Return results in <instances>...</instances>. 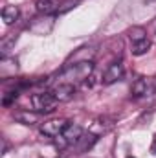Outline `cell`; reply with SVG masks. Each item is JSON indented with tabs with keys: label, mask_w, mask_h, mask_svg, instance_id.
I'll return each instance as SVG.
<instances>
[{
	"label": "cell",
	"mask_w": 156,
	"mask_h": 158,
	"mask_svg": "<svg viewBox=\"0 0 156 158\" xmlns=\"http://www.w3.org/2000/svg\"><path fill=\"white\" fill-rule=\"evenodd\" d=\"M92 72H94V63L92 61H74V63H68L63 68V72L57 77V83H66V85L77 86L79 83H83V81H86L90 77Z\"/></svg>",
	"instance_id": "6da1fadb"
},
{
	"label": "cell",
	"mask_w": 156,
	"mask_h": 158,
	"mask_svg": "<svg viewBox=\"0 0 156 158\" xmlns=\"http://www.w3.org/2000/svg\"><path fill=\"white\" fill-rule=\"evenodd\" d=\"M72 121H68V119L64 118H55V119H48V121H44L42 125H40V132L44 134V136H48V138H51V140H55L68 125H70Z\"/></svg>",
	"instance_id": "5b68a950"
},
{
	"label": "cell",
	"mask_w": 156,
	"mask_h": 158,
	"mask_svg": "<svg viewBox=\"0 0 156 158\" xmlns=\"http://www.w3.org/2000/svg\"><path fill=\"white\" fill-rule=\"evenodd\" d=\"M156 92V83L153 77H140L132 85V96L134 98H149Z\"/></svg>",
	"instance_id": "8992f818"
},
{
	"label": "cell",
	"mask_w": 156,
	"mask_h": 158,
	"mask_svg": "<svg viewBox=\"0 0 156 158\" xmlns=\"http://www.w3.org/2000/svg\"><path fill=\"white\" fill-rule=\"evenodd\" d=\"M151 153L156 155V136H154V140H153V145H151Z\"/></svg>",
	"instance_id": "4fadbf2b"
},
{
	"label": "cell",
	"mask_w": 156,
	"mask_h": 158,
	"mask_svg": "<svg viewBox=\"0 0 156 158\" xmlns=\"http://www.w3.org/2000/svg\"><path fill=\"white\" fill-rule=\"evenodd\" d=\"M18 17H20V9H18L17 6H6V7L2 9V20H4L7 26L13 24V22H17Z\"/></svg>",
	"instance_id": "30bf717a"
},
{
	"label": "cell",
	"mask_w": 156,
	"mask_h": 158,
	"mask_svg": "<svg viewBox=\"0 0 156 158\" xmlns=\"http://www.w3.org/2000/svg\"><path fill=\"white\" fill-rule=\"evenodd\" d=\"M35 6H37L39 13L50 15V13H55L59 9V0H37Z\"/></svg>",
	"instance_id": "8fae6325"
},
{
	"label": "cell",
	"mask_w": 156,
	"mask_h": 158,
	"mask_svg": "<svg viewBox=\"0 0 156 158\" xmlns=\"http://www.w3.org/2000/svg\"><path fill=\"white\" fill-rule=\"evenodd\" d=\"M123 77H125V66H123L121 61H116V63L107 66V70L103 72L101 81H103V85H114L117 81H121Z\"/></svg>",
	"instance_id": "52a82bcc"
},
{
	"label": "cell",
	"mask_w": 156,
	"mask_h": 158,
	"mask_svg": "<svg viewBox=\"0 0 156 158\" xmlns=\"http://www.w3.org/2000/svg\"><path fill=\"white\" fill-rule=\"evenodd\" d=\"M51 92L53 96L59 99V101H70L76 94V86L74 85H66V83H55L51 86Z\"/></svg>",
	"instance_id": "ba28073f"
},
{
	"label": "cell",
	"mask_w": 156,
	"mask_h": 158,
	"mask_svg": "<svg viewBox=\"0 0 156 158\" xmlns=\"http://www.w3.org/2000/svg\"><path fill=\"white\" fill-rule=\"evenodd\" d=\"M30 103H31V109L35 112H51L55 109V105L59 103V99L53 96L51 90H46V92H37L30 98Z\"/></svg>",
	"instance_id": "3957f363"
},
{
	"label": "cell",
	"mask_w": 156,
	"mask_h": 158,
	"mask_svg": "<svg viewBox=\"0 0 156 158\" xmlns=\"http://www.w3.org/2000/svg\"><path fill=\"white\" fill-rule=\"evenodd\" d=\"M96 140H97L96 134H84V132H83V136L79 138V142L72 147V149H76L77 153H84L86 149H90V147L96 143Z\"/></svg>",
	"instance_id": "9c48e42d"
},
{
	"label": "cell",
	"mask_w": 156,
	"mask_h": 158,
	"mask_svg": "<svg viewBox=\"0 0 156 158\" xmlns=\"http://www.w3.org/2000/svg\"><path fill=\"white\" fill-rule=\"evenodd\" d=\"M129 39H130V52L132 55H145L149 50H151V40L147 37V31L140 26L132 28L129 31Z\"/></svg>",
	"instance_id": "7a4b0ae2"
},
{
	"label": "cell",
	"mask_w": 156,
	"mask_h": 158,
	"mask_svg": "<svg viewBox=\"0 0 156 158\" xmlns=\"http://www.w3.org/2000/svg\"><path fill=\"white\" fill-rule=\"evenodd\" d=\"M15 119L22 121L24 125H33V123L37 121V114H30V112H18V114H15Z\"/></svg>",
	"instance_id": "7c38bea8"
},
{
	"label": "cell",
	"mask_w": 156,
	"mask_h": 158,
	"mask_svg": "<svg viewBox=\"0 0 156 158\" xmlns=\"http://www.w3.org/2000/svg\"><path fill=\"white\" fill-rule=\"evenodd\" d=\"M127 158H134V156H127Z\"/></svg>",
	"instance_id": "5bb4252c"
},
{
	"label": "cell",
	"mask_w": 156,
	"mask_h": 158,
	"mask_svg": "<svg viewBox=\"0 0 156 158\" xmlns=\"http://www.w3.org/2000/svg\"><path fill=\"white\" fill-rule=\"evenodd\" d=\"M83 136V129L76 125V123H70L53 142H55V145L59 147V149H72L76 143L79 142V138Z\"/></svg>",
	"instance_id": "277c9868"
}]
</instances>
